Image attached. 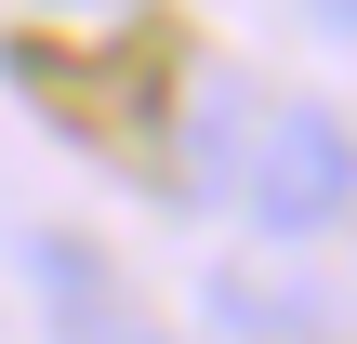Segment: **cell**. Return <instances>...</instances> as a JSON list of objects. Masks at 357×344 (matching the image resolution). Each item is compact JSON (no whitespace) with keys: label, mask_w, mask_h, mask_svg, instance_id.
I'll use <instances>...</instances> for the list:
<instances>
[{"label":"cell","mask_w":357,"mask_h":344,"mask_svg":"<svg viewBox=\"0 0 357 344\" xmlns=\"http://www.w3.org/2000/svg\"><path fill=\"white\" fill-rule=\"evenodd\" d=\"M238 199H252L265 239H331V225L357 212V119L318 106V93L265 106L252 146H238Z\"/></svg>","instance_id":"obj_1"},{"label":"cell","mask_w":357,"mask_h":344,"mask_svg":"<svg viewBox=\"0 0 357 344\" xmlns=\"http://www.w3.org/2000/svg\"><path fill=\"white\" fill-rule=\"evenodd\" d=\"M212 318H225V331H318V305H278V292H252V278H212Z\"/></svg>","instance_id":"obj_2"},{"label":"cell","mask_w":357,"mask_h":344,"mask_svg":"<svg viewBox=\"0 0 357 344\" xmlns=\"http://www.w3.org/2000/svg\"><path fill=\"white\" fill-rule=\"evenodd\" d=\"M93 344H172V331H159L146 305H119V318H106V331H93Z\"/></svg>","instance_id":"obj_3"},{"label":"cell","mask_w":357,"mask_h":344,"mask_svg":"<svg viewBox=\"0 0 357 344\" xmlns=\"http://www.w3.org/2000/svg\"><path fill=\"white\" fill-rule=\"evenodd\" d=\"M305 13H318V27H331V40H357V0H305Z\"/></svg>","instance_id":"obj_4"},{"label":"cell","mask_w":357,"mask_h":344,"mask_svg":"<svg viewBox=\"0 0 357 344\" xmlns=\"http://www.w3.org/2000/svg\"><path fill=\"white\" fill-rule=\"evenodd\" d=\"M53 13H106V0H53Z\"/></svg>","instance_id":"obj_5"}]
</instances>
